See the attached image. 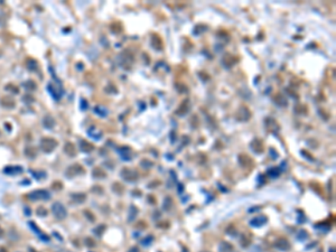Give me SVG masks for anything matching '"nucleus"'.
I'll return each mask as SVG.
<instances>
[{"label":"nucleus","mask_w":336,"mask_h":252,"mask_svg":"<svg viewBox=\"0 0 336 252\" xmlns=\"http://www.w3.org/2000/svg\"><path fill=\"white\" fill-rule=\"evenodd\" d=\"M52 211H53V214H54L57 219H64V217L66 216V214H67L66 213V209H65V207H64V205L61 204V203H58V202H56V203L53 204V206H52Z\"/></svg>","instance_id":"obj_1"},{"label":"nucleus","mask_w":336,"mask_h":252,"mask_svg":"<svg viewBox=\"0 0 336 252\" xmlns=\"http://www.w3.org/2000/svg\"><path fill=\"white\" fill-rule=\"evenodd\" d=\"M29 197L30 199H48L50 198V193L47 190H36V192H33L29 194Z\"/></svg>","instance_id":"obj_2"},{"label":"nucleus","mask_w":336,"mask_h":252,"mask_svg":"<svg viewBox=\"0 0 336 252\" xmlns=\"http://www.w3.org/2000/svg\"><path fill=\"white\" fill-rule=\"evenodd\" d=\"M264 223H267V217L263 216V215L254 217L253 220L250 221V224H251L252 226H261V225H263Z\"/></svg>","instance_id":"obj_3"},{"label":"nucleus","mask_w":336,"mask_h":252,"mask_svg":"<svg viewBox=\"0 0 336 252\" xmlns=\"http://www.w3.org/2000/svg\"><path fill=\"white\" fill-rule=\"evenodd\" d=\"M276 247L278 249H280V250H287V249L290 248V244H289V242L287 240H285V239H279V240L277 241V243H276Z\"/></svg>","instance_id":"obj_4"},{"label":"nucleus","mask_w":336,"mask_h":252,"mask_svg":"<svg viewBox=\"0 0 336 252\" xmlns=\"http://www.w3.org/2000/svg\"><path fill=\"white\" fill-rule=\"evenodd\" d=\"M89 135L91 138H93V139L95 140H99L101 139V137H102V133H101V131H99L97 128H94V127H92L91 129H89Z\"/></svg>","instance_id":"obj_5"},{"label":"nucleus","mask_w":336,"mask_h":252,"mask_svg":"<svg viewBox=\"0 0 336 252\" xmlns=\"http://www.w3.org/2000/svg\"><path fill=\"white\" fill-rule=\"evenodd\" d=\"M297 238L299 239V240H305V239L308 238V235H307V232H306L305 230H300L297 234Z\"/></svg>","instance_id":"obj_6"},{"label":"nucleus","mask_w":336,"mask_h":252,"mask_svg":"<svg viewBox=\"0 0 336 252\" xmlns=\"http://www.w3.org/2000/svg\"><path fill=\"white\" fill-rule=\"evenodd\" d=\"M95 112H97L98 114H100L101 116H107V113H108L105 109L101 108V107H97V108H95Z\"/></svg>","instance_id":"obj_7"},{"label":"nucleus","mask_w":336,"mask_h":252,"mask_svg":"<svg viewBox=\"0 0 336 252\" xmlns=\"http://www.w3.org/2000/svg\"><path fill=\"white\" fill-rule=\"evenodd\" d=\"M268 174L270 175L271 177H277L279 175V169L278 168H271L270 171H268Z\"/></svg>","instance_id":"obj_8"}]
</instances>
